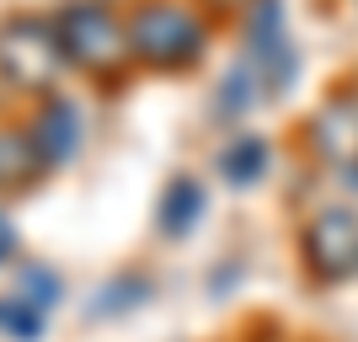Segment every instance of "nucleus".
Masks as SVG:
<instances>
[{
  "instance_id": "obj_8",
  "label": "nucleus",
  "mask_w": 358,
  "mask_h": 342,
  "mask_svg": "<svg viewBox=\"0 0 358 342\" xmlns=\"http://www.w3.org/2000/svg\"><path fill=\"white\" fill-rule=\"evenodd\" d=\"M48 166L32 145L27 123H0V193H27Z\"/></svg>"
},
{
  "instance_id": "obj_11",
  "label": "nucleus",
  "mask_w": 358,
  "mask_h": 342,
  "mask_svg": "<svg viewBox=\"0 0 358 342\" xmlns=\"http://www.w3.org/2000/svg\"><path fill=\"white\" fill-rule=\"evenodd\" d=\"M198 214H203V187L193 177H177L161 198V230L166 236H187L198 225Z\"/></svg>"
},
{
  "instance_id": "obj_6",
  "label": "nucleus",
  "mask_w": 358,
  "mask_h": 342,
  "mask_svg": "<svg viewBox=\"0 0 358 342\" xmlns=\"http://www.w3.org/2000/svg\"><path fill=\"white\" fill-rule=\"evenodd\" d=\"M310 150L327 166H337L348 182H358V91H337L315 107V118L305 123Z\"/></svg>"
},
{
  "instance_id": "obj_1",
  "label": "nucleus",
  "mask_w": 358,
  "mask_h": 342,
  "mask_svg": "<svg viewBox=\"0 0 358 342\" xmlns=\"http://www.w3.org/2000/svg\"><path fill=\"white\" fill-rule=\"evenodd\" d=\"M123 16H129L134 70L182 75L209 54V11L198 0H139Z\"/></svg>"
},
{
  "instance_id": "obj_4",
  "label": "nucleus",
  "mask_w": 358,
  "mask_h": 342,
  "mask_svg": "<svg viewBox=\"0 0 358 342\" xmlns=\"http://www.w3.org/2000/svg\"><path fill=\"white\" fill-rule=\"evenodd\" d=\"M241 54L262 70L273 97H284L289 80L299 75V48L289 38V16H284V0H252L241 11Z\"/></svg>"
},
{
  "instance_id": "obj_10",
  "label": "nucleus",
  "mask_w": 358,
  "mask_h": 342,
  "mask_svg": "<svg viewBox=\"0 0 358 342\" xmlns=\"http://www.w3.org/2000/svg\"><path fill=\"white\" fill-rule=\"evenodd\" d=\"M262 166H268V139H262V134H236L220 155H214V171H220L230 187L257 182V177H262Z\"/></svg>"
},
{
  "instance_id": "obj_5",
  "label": "nucleus",
  "mask_w": 358,
  "mask_h": 342,
  "mask_svg": "<svg viewBox=\"0 0 358 342\" xmlns=\"http://www.w3.org/2000/svg\"><path fill=\"white\" fill-rule=\"evenodd\" d=\"M305 262L315 278H353L358 273V214L353 208H321L305 225Z\"/></svg>"
},
{
  "instance_id": "obj_9",
  "label": "nucleus",
  "mask_w": 358,
  "mask_h": 342,
  "mask_svg": "<svg viewBox=\"0 0 358 342\" xmlns=\"http://www.w3.org/2000/svg\"><path fill=\"white\" fill-rule=\"evenodd\" d=\"M262 102H273V91H268V80H262V70L241 54V59L220 75V86H214V113H220V118H246V113L262 107Z\"/></svg>"
},
{
  "instance_id": "obj_13",
  "label": "nucleus",
  "mask_w": 358,
  "mask_h": 342,
  "mask_svg": "<svg viewBox=\"0 0 358 342\" xmlns=\"http://www.w3.org/2000/svg\"><path fill=\"white\" fill-rule=\"evenodd\" d=\"M22 299H27L32 311H48V305L59 299V278H54L48 268H27L22 273Z\"/></svg>"
},
{
  "instance_id": "obj_2",
  "label": "nucleus",
  "mask_w": 358,
  "mask_h": 342,
  "mask_svg": "<svg viewBox=\"0 0 358 342\" xmlns=\"http://www.w3.org/2000/svg\"><path fill=\"white\" fill-rule=\"evenodd\" d=\"M54 27H59V48L64 64L91 80H118V75L134 70V54H129V16L113 11L107 0H64L54 11Z\"/></svg>"
},
{
  "instance_id": "obj_14",
  "label": "nucleus",
  "mask_w": 358,
  "mask_h": 342,
  "mask_svg": "<svg viewBox=\"0 0 358 342\" xmlns=\"http://www.w3.org/2000/svg\"><path fill=\"white\" fill-rule=\"evenodd\" d=\"M11 252H16V230H11V220L0 214V262H6Z\"/></svg>"
},
{
  "instance_id": "obj_7",
  "label": "nucleus",
  "mask_w": 358,
  "mask_h": 342,
  "mask_svg": "<svg viewBox=\"0 0 358 342\" xmlns=\"http://www.w3.org/2000/svg\"><path fill=\"white\" fill-rule=\"evenodd\" d=\"M27 134L32 145H38V155H43L48 171H59V166H70L75 155H80V139H86V118H80V107L70 102V97H38V113L27 118Z\"/></svg>"
},
{
  "instance_id": "obj_15",
  "label": "nucleus",
  "mask_w": 358,
  "mask_h": 342,
  "mask_svg": "<svg viewBox=\"0 0 358 342\" xmlns=\"http://www.w3.org/2000/svg\"><path fill=\"white\" fill-rule=\"evenodd\" d=\"M198 6H203V11H246L252 0H198Z\"/></svg>"
},
{
  "instance_id": "obj_3",
  "label": "nucleus",
  "mask_w": 358,
  "mask_h": 342,
  "mask_svg": "<svg viewBox=\"0 0 358 342\" xmlns=\"http://www.w3.org/2000/svg\"><path fill=\"white\" fill-rule=\"evenodd\" d=\"M70 70L59 48L54 11H6L0 16V86L22 97H54L59 75Z\"/></svg>"
},
{
  "instance_id": "obj_12",
  "label": "nucleus",
  "mask_w": 358,
  "mask_h": 342,
  "mask_svg": "<svg viewBox=\"0 0 358 342\" xmlns=\"http://www.w3.org/2000/svg\"><path fill=\"white\" fill-rule=\"evenodd\" d=\"M0 327L11 332L16 342H32V337H43V311H32L27 299L16 294V299H6V305H0Z\"/></svg>"
}]
</instances>
